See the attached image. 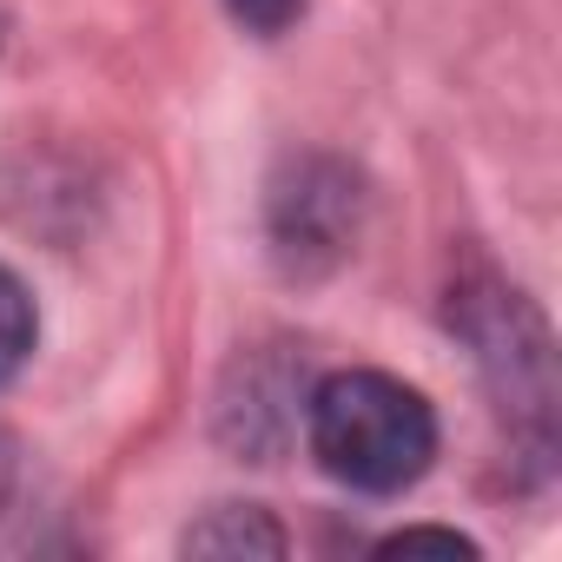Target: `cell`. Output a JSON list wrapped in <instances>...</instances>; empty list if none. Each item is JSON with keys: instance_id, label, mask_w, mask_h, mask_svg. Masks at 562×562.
I'll use <instances>...</instances> for the list:
<instances>
[{"instance_id": "obj_1", "label": "cell", "mask_w": 562, "mask_h": 562, "mask_svg": "<svg viewBox=\"0 0 562 562\" xmlns=\"http://www.w3.org/2000/svg\"><path fill=\"white\" fill-rule=\"evenodd\" d=\"M305 437L338 483L397 496L437 457V411L391 371H331L305 391Z\"/></svg>"}, {"instance_id": "obj_2", "label": "cell", "mask_w": 562, "mask_h": 562, "mask_svg": "<svg viewBox=\"0 0 562 562\" xmlns=\"http://www.w3.org/2000/svg\"><path fill=\"white\" fill-rule=\"evenodd\" d=\"M351 225H358V186L338 166H325V159H305L292 186L271 192V232H278V245H285L299 265L312 251L338 258Z\"/></svg>"}, {"instance_id": "obj_3", "label": "cell", "mask_w": 562, "mask_h": 562, "mask_svg": "<svg viewBox=\"0 0 562 562\" xmlns=\"http://www.w3.org/2000/svg\"><path fill=\"white\" fill-rule=\"evenodd\" d=\"M192 555H285V529L265 509H212L205 522L186 529Z\"/></svg>"}, {"instance_id": "obj_4", "label": "cell", "mask_w": 562, "mask_h": 562, "mask_svg": "<svg viewBox=\"0 0 562 562\" xmlns=\"http://www.w3.org/2000/svg\"><path fill=\"white\" fill-rule=\"evenodd\" d=\"M34 338H41V318H34V299L27 285L0 265V384H8L27 358H34Z\"/></svg>"}, {"instance_id": "obj_5", "label": "cell", "mask_w": 562, "mask_h": 562, "mask_svg": "<svg viewBox=\"0 0 562 562\" xmlns=\"http://www.w3.org/2000/svg\"><path fill=\"white\" fill-rule=\"evenodd\" d=\"M232 21L251 27V34H285L299 14H305V0H225Z\"/></svg>"}, {"instance_id": "obj_6", "label": "cell", "mask_w": 562, "mask_h": 562, "mask_svg": "<svg viewBox=\"0 0 562 562\" xmlns=\"http://www.w3.org/2000/svg\"><path fill=\"white\" fill-rule=\"evenodd\" d=\"M397 549H443V555H476V542H470V536H457V529H404V536H391V542H384V555H397Z\"/></svg>"}, {"instance_id": "obj_7", "label": "cell", "mask_w": 562, "mask_h": 562, "mask_svg": "<svg viewBox=\"0 0 562 562\" xmlns=\"http://www.w3.org/2000/svg\"><path fill=\"white\" fill-rule=\"evenodd\" d=\"M14 483H21V450H14V437H8V430H0V509H8Z\"/></svg>"}, {"instance_id": "obj_8", "label": "cell", "mask_w": 562, "mask_h": 562, "mask_svg": "<svg viewBox=\"0 0 562 562\" xmlns=\"http://www.w3.org/2000/svg\"><path fill=\"white\" fill-rule=\"evenodd\" d=\"M0 34H8V27H0Z\"/></svg>"}]
</instances>
